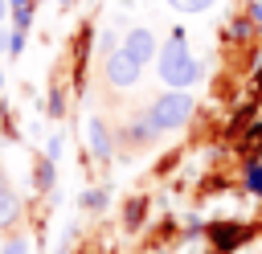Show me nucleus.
Listing matches in <instances>:
<instances>
[{
  "instance_id": "obj_1",
  "label": "nucleus",
  "mask_w": 262,
  "mask_h": 254,
  "mask_svg": "<svg viewBox=\"0 0 262 254\" xmlns=\"http://www.w3.org/2000/svg\"><path fill=\"white\" fill-rule=\"evenodd\" d=\"M160 82L168 90H188L196 78H201V61L188 53V37L184 29H172V37L160 45Z\"/></svg>"
},
{
  "instance_id": "obj_2",
  "label": "nucleus",
  "mask_w": 262,
  "mask_h": 254,
  "mask_svg": "<svg viewBox=\"0 0 262 254\" xmlns=\"http://www.w3.org/2000/svg\"><path fill=\"white\" fill-rule=\"evenodd\" d=\"M143 111H147V119H151L156 131H176V127H184V123L196 115V98H192L188 90H164V94L151 98Z\"/></svg>"
},
{
  "instance_id": "obj_3",
  "label": "nucleus",
  "mask_w": 262,
  "mask_h": 254,
  "mask_svg": "<svg viewBox=\"0 0 262 254\" xmlns=\"http://www.w3.org/2000/svg\"><path fill=\"white\" fill-rule=\"evenodd\" d=\"M102 78H106V86H115V90H131V86H139V78H143V66L119 45V49H111L106 53V61H102Z\"/></svg>"
},
{
  "instance_id": "obj_4",
  "label": "nucleus",
  "mask_w": 262,
  "mask_h": 254,
  "mask_svg": "<svg viewBox=\"0 0 262 254\" xmlns=\"http://www.w3.org/2000/svg\"><path fill=\"white\" fill-rule=\"evenodd\" d=\"M123 49H127L139 66H147L151 57H160V41H156V33H151V29H143V25H135V29L123 37Z\"/></svg>"
},
{
  "instance_id": "obj_5",
  "label": "nucleus",
  "mask_w": 262,
  "mask_h": 254,
  "mask_svg": "<svg viewBox=\"0 0 262 254\" xmlns=\"http://www.w3.org/2000/svg\"><path fill=\"white\" fill-rule=\"evenodd\" d=\"M209 238H213V250L233 254L242 242H250V229L237 225V221H213V225H209Z\"/></svg>"
},
{
  "instance_id": "obj_6",
  "label": "nucleus",
  "mask_w": 262,
  "mask_h": 254,
  "mask_svg": "<svg viewBox=\"0 0 262 254\" xmlns=\"http://www.w3.org/2000/svg\"><path fill=\"white\" fill-rule=\"evenodd\" d=\"M156 135H160V131L151 127V119H147V111H139L135 119H127V123L119 127V139H123L127 147H147V143H151Z\"/></svg>"
},
{
  "instance_id": "obj_7",
  "label": "nucleus",
  "mask_w": 262,
  "mask_h": 254,
  "mask_svg": "<svg viewBox=\"0 0 262 254\" xmlns=\"http://www.w3.org/2000/svg\"><path fill=\"white\" fill-rule=\"evenodd\" d=\"M86 143H90V152H94L98 160H111V156H115V135H111L106 119H98V115L86 119Z\"/></svg>"
},
{
  "instance_id": "obj_8",
  "label": "nucleus",
  "mask_w": 262,
  "mask_h": 254,
  "mask_svg": "<svg viewBox=\"0 0 262 254\" xmlns=\"http://www.w3.org/2000/svg\"><path fill=\"white\" fill-rule=\"evenodd\" d=\"M225 41H229V45H250V41H254V20H250L246 12L233 16V20L225 25Z\"/></svg>"
},
{
  "instance_id": "obj_9",
  "label": "nucleus",
  "mask_w": 262,
  "mask_h": 254,
  "mask_svg": "<svg viewBox=\"0 0 262 254\" xmlns=\"http://www.w3.org/2000/svg\"><path fill=\"white\" fill-rule=\"evenodd\" d=\"M16 217H20V197L8 188V193H0V229L16 225Z\"/></svg>"
},
{
  "instance_id": "obj_10",
  "label": "nucleus",
  "mask_w": 262,
  "mask_h": 254,
  "mask_svg": "<svg viewBox=\"0 0 262 254\" xmlns=\"http://www.w3.org/2000/svg\"><path fill=\"white\" fill-rule=\"evenodd\" d=\"M143 213H147V197H131V201L123 205V225H127V229H139V225H143Z\"/></svg>"
},
{
  "instance_id": "obj_11",
  "label": "nucleus",
  "mask_w": 262,
  "mask_h": 254,
  "mask_svg": "<svg viewBox=\"0 0 262 254\" xmlns=\"http://www.w3.org/2000/svg\"><path fill=\"white\" fill-rule=\"evenodd\" d=\"M168 4H172L180 16H201V12H209L217 0H168Z\"/></svg>"
},
{
  "instance_id": "obj_12",
  "label": "nucleus",
  "mask_w": 262,
  "mask_h": 254,
  "mask_svg": "<svg viewBox=\"0 0 262 254\" xmlns=\"http://www.w3.org/2000/svg\"><path fill=\"white\" fill-rule=\"evenodd\" d=\"M246 188H250L254 197H262V156H254V160L246 164Z\"/></svg>"
},
{
  "instance_id": "obj_13",
  "label": "nucleus",
  "mask_w": 262,
  "mask_h": 254,
  "mask_svg": "<svg viewBox=\"0 0 262 254\" xmlns=\"http://www.w3.org/2000/svg\"><path fill=\"white\" fill-rule=\"evenodd\" d=\"M82 209H90V213L106 209V193H102V188H86V193H82Z\"/></svg>"
},
{
  "instance_id": "obj_14",
  "label": "nucleus",
  "mask_w": 262,
  "mask_h": 254,
  "mask_svg": "<svg viewBox=\"0 0 262 254\" xmlns=\"http://www.w3.org/2000/svg\"><path fill=\"white\" fill-rule=\"evenodd\" d=\"M53 184V160H37V188Z\"/></svg>"
},
{
  "instance_id": "obj_15",
  "label": "nucleus",
  "mask_w": 262,
  "mask_h": 254,
  "mask_svg": "<svg viewBox=\"0 0 262 254\" xmlns=\"http://www.w3.org/2000/svg\"><path fill=\"white\" fill-rule=\"evenodd\" d=\"M0 254H29V238H8L0 246Z\"/></svg>"
},
{
  "instance_id": "obj_16",
  "label": "nucleus",
  "mask_w": 262,
  "mask_h": 254,
  "mask_svg": "<svg viewBox=\"0 0 262 254\" xmlns=\"http://www.w3.org/2000/svg\"><path fill=\"white\" fill-rule=\"evenodd\" d=\"M246 147H250V152H258V156H262V123H254V127H250V131H246Z\"/></svg>"
},
{
  "instance_id": "obj_17",
  "label": "nucleus",
  "mask_w": 262,
  "mask_h": 254,
  "mask_svg": "<svg viewBox=\"0 0 262 254\" xmlns=\"http://www.w3.org/2000/svg\"><path fill=\"white\" fill-rule=\"evenodd\" d=\"M8 49H16V37H12V33H8L4 25H0V57H4Z\"/></svg>"
},
{
  "instance_id": "obj_18",
  "label": "nucleus",
  "mask_w": 262,
  "mask_h": 254,
  "mask_svg": "<svg viewBox=\"0 0 262 254\" xmlns=\"http://www.w3.org/2000/svg\"><path fill=\"white\" fill-rule=\"evenodd\" d=\"M8 8H12V0H0V25L8 20Z\"/></svg>"
},
{
  "instance_id": "obj_19",
  "label": "nucleus",
  "mask_w": 262,
  "mask_h": 254,
  "mask_svg": "<svg viewBox=\"0 0 262 254\" xmlns=\"http://www.w3.org/2000/svg\"><path fill=\"white\" fill-rule=\"evenodd\" d=\"M0 193H8V176H4V168H0Z\"/></svg>"
},
{
  "instance_id": "obj_20",
  "label": "nucleus",
  "mask_w": 262,
  "mask_h": 254,
  "mask_svg": "<svg viewBox=\"0 0 262 254\" xmlns=\"http://www.w3.org/2000/svg\"><path fill=\"white\" fill-rule=\"evenodd\" d=\"M254 90H262V70H258V74H254Z\"/></svg>"
},
{
  "instance_id": "obj_21",
  "label": "nucleus",
  "mask_w": 262,
  "mask_h": 254,
  "mask_svg": "<svg viewBox=\"0 0 262 254\" xmlns=\"http://www.w3.org/2000/svg\"><path fill=\"white\" fill-rule=\"evenodd\" d=\"M0 90H4V66H0Z\"/></svg>"
},
{
  "instance_id": "obj_22",
  "label": "nucleus",
  "mask_w": 262,
  "mask_h": 254,
  "mask_svg": "<svg viewBox=\"0 0 262 254\" xmlns=\"http://www.w3.org/2000/svg\"><path fill=\"white\" fill-rule=\"evenodd\" d=\"M209 254H225V250H209Z\"/></svg>"
}]
</instances>
